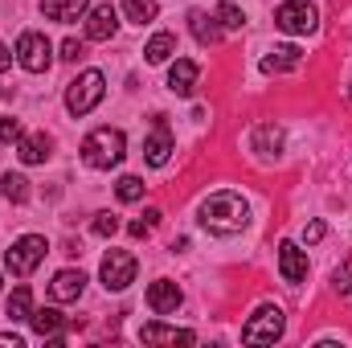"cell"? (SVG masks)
Returning <instances> with one entry per match:
<instances>
[{"instance_id": "1", "label": "cell", "mask_w": 352, "mask_h": 348, "mask_svg": "<svg viewBox=\"0 0 352 348\" xmlns=\"http://www.w3.org/2000/svg\"><path fill=\"white\" fill-rule=\"evenodd\" d=\"M201 230H209L213 238H234L246 230L250 221V205L238 197V193H213L201 201V213H197Z\"/></svg>"}, {"instance_id": "2", "label": "cell", "mask_w": 352, "mask_h": 348, "mask_svg": "<svg viewBox=\"0 0 352 348\" xmlns=\"http://www.w3.org/2000/svg\"><path fill=\"white\" fill-rule=\"evenodd\" d=\"M127 156V140H123V131H115V127H94L87 140H82V164L87 168H115L119 160Z\"/></svg>"}, {"instance_id": "3", "label": "cell", "mask_w": 352, "mask_h": 348, "mask_svg": "<svg viewBox=\"0 0 352 348\" xmlns=\"http://www.w3.org/2000/svg\"><path fill=\"white\" fill-rule=\"evenodd\" d=\"M102 90H107L102 70H82V74L66 87V111H70V115H90V111L102 102Z\"/></svg>"}, {"instance_id": "4", "label": "cell", "mask_w": 352, "mask_h": 348, "mask_svg": "<svg viewBox=\"0 0 352 348\" xmlns=\"http://www.w3.org/2000/svg\"><path fill=\"white\" fill-rule=\"evenodd\" d=\"M45 250H50V242H45L41 234H25V238H16V242L4 250V266H8L16 279H29V274L41 266Z\"/></svg>"}, {"instance_id": "5", "label": "cell", "mask_w": 352, "mask_h": 348, "mask_svg": "<svg viewBox=\"0 0 352 348\" xmlns=\"http://www.w3.org/2000/svg\"><path fill=\"white\" fill-rule=\"evenodd\" d=\"M16 62H21L29 74H45V70L54 66V45H50V37L37 33V29H25V33L16 37Z\"/></svg>"}, {"instance_id": "6", "label": "cell", "mask_w": 352, "mask_h": 348, "mask_svg": "<svg viewBox=\"0 0 352 348\" xmlns=\"http://www.w3.org/2000/svg\"><path fill=\"white\" fill-rule=\"evenodd\" d=\"M316 25H320V12H316V4H307V0H287V4L274 8V29H283V33H291V37L316 33Z\"/></svg>"}, {"instance_id": "7", "label": "cell", "mask_w": 352, "mask_h": 348, "mask_svg": "<svg viewBox=\"0 0 352 348\" xmlns=\"http://www.w3.org/2000/svg\"><path fill=\"white\" fill-rule=\"evenodd\" d=\"M283 324H287V320H283V307H270V303H266V307H258V312L250 316V324L242 328V340H246V345H274V340L283 336Z\"/></svg>"}, {"instance_id": "8", "label": "cell", "mask_w": 352, "mask_h": 348, "mask_svg": "<svg viewBox=\"0 0 352 348\" xmlns=\"http://www.w3.org/2000/svg\"><path fill=\"white\" fill-rule=\"evenodd\" d=\"M135 270H140V262L131 259L127 250H107V259H102V287L107 291H127L131 283H135Z\"/></svg>"}, {"instance_id": "9", "label": "cell", "mask_w": 352, "mask_h": 348, "mask_svg": "<svg viewBox=\"0 0 352 348\" xmlns=\"http://www.w3.org/2000/svg\"><path fill=\"white\" fill-rule=\"evenodd\" d=\"M168 156H173V131H168L164 115H156V127H152V135H148V144H144V160H148L152 168H164Z\"/></svg>"}, {"instance_id": "10", "label": "cell", "mask_w": 352, "mask_h": 348, "mask_svg": "<svg viewBox=\"0 0 352 348\" xmlns=\"http://www.w3.org/2000/svg\"><path fill=\"white\" fill-rule=\"evenodd\" d=\"M278 274L287 283H303L307 279V250H299L295 242H283L278 246Z\"/></svg>"}, {"instance_id": "11", "label": "cell", "mask_w": 352, "mask_h": 348, "mask_svg": "<svg viewBox=\"0 0 352 348\" xmlns=\"http://www.w3.org/2000/svg\"><path fill=\"white\" fill-rule=\"evenodd\" d=\"M180 287L176 283H168V279H160V283H152L148 287V307L156 312V316H173L176 307H180Z\"/></svg>"}, {"instance_id": "12", "label": "cell", "mask_w": 352, "mask_h": 348, "mask_svg": "<svg viewBox=\"0 0 352 348\" xmlns=\"http://www.w3.org/2000/svg\"><path fill=\"white\" fill-rule=\"evenodd\" d=\"M82 291H87V274H82V270H58L54 283H50V295H54L58 303H70V299H78Z\"/></svg>"}, {"instance_id": "13", "label": "cell", "mask_w": 352, "mask_h": 348, "mask_svg": "<svg viewBox=\"0 0 352 348\" xmlns=\"http://www.w3.org/2000/svg\"><path fill=\"white\" fill-rule=\"evenodd\" d=\"M115 29H119V17H115V8H111V4L90 8V21H87V37H90V41H111V37H115Z\"/></svg>"}, {"instance_id": "14", "label": "cell", "mask_w": 352, "mask_h": 348, "mask_svg": "<svg viewBox=\"0 0 352 348\" xmlns=\"http://www.w3.org/2000/svg\"><path fill=\"white\" fill-rule=\"evenodd\" d=\"M140 340L144 345H192L197 332H188V328H164V324H144Z\"/></svg>"}, {"instance_id": "15", "label": "cell", "mask_w": 352, "mask_h": 348, "mask_svg": "<svg viewBox=\"0 0 352 348\" xmlns=\"http://www.w3.org/2000/svg\"><path fill=\"white\" fill-rule=\"evenodd\" d=\"M29 324H33V332H37V336H45V340L62 345V328H66V316H62V312L41 307V312H33V316H29Z\"/></svg>"}, {"instance_id": "16", "label": "cell", "mask_w": 352, "mask_h": 348, "mask_svg": "<svg viewBox=\"0 0 352 348\" xmlns=\"http://www.w3.org/2000/svg\"><path fill=\"white\" fill-rule=\"evenodd\" d=\"M188 29H192V37L201 41V45H217L221 41V25H217V17H209V12H201V8H192L188 12Z\"/></svg>"}, {"instance_id": "17", "label": "cell", "mask_w": 352, "mask_h": 348, "mask_svg": "<svg viewBox=\"0 0 352 348\" xmlns=\"http://www.w3.org/2000/svg\"><path fill=\"white\" fill-rule=\"evenodd\" d=\"M87 8H90V0H41V12L50 21H62V25H74Z\"/></svg>"}, {"instance_id": "18", "label": "cell", "mask_w": 352, "mask_h": 348, "mask_svg": "<svg viewBox=\"0 0 352 348\" xmlns=\"http://www.w3.org/2000/svg\"><path fill=\"white\" fill-rule=\"evenodd\" d=\"M303 62V50L299 45H278V50H270L263 58V70L266 74H287V70H295Z\"/></svg>"}, {"instance_id": "19", "label": "cell", "mask_w": 352, "mask_h": 348, "mask_svg": "<svg viewBox=\"0 0 352 348\" xmlns=\"http://www.w3.org/2000/svg\"><path fill=\"white\" fill-rule=\"evenodd\" d=\"M16 156H21V164H45V156H50V135H45V131L21 135V140H16Z\"/></svg>"}, {"instance_id": "20", "label": "cell", "mask_w": 352, "mask_h": 348, "mask_svg": "<svg viewBox=\"0 0 352 348\" xmlns=\"http://www.w3.org/2000/svg\"><path fill=\"white\" fill-rule=\"evenodd\" d=\"M197 78H201V66L188 62V58H180L173 70H168V90H173V94H192Z\"/></svg>"}, {"instance_id": "21", "label": "cell", "mask_w": 352, "mask_h": 348, "mask_svg": "<svg viewBox=\"0 0 352 348\" xmlns=\"http://www.w3.org/2000/svg\"><path fill=\"white\" fill-rule=\"evenodd\" d=\"M173 54H176V37H173V33H156V37H152V41L144 45V58H148L152 66H160V62H168Z\"/></svg>"}, {"instance_id": "22", "label": "cell", "mask_w": 352, "mask_h": 348, "mask_svg": "<svg viewBox=\"0 0 352 348\" xmlns=\"http://www.w3.org/2000/svg\"><path fill=\"white\" fill-rule=\"evenodd\" d=\"M278 148H283V131H278L274 123H263V127L254 131V152H258V156H274Z\"/></svg>"}, {"instance_id": "23", "label": "cell", "mask_w": 352, "mask_h": 348, "mask_svg": "<svg viewBox=\"0 0 352 348\" xmlns=\"http://www.w3.org/2000/svg\"><path fill=\"white\" fill-rule=\"evenodd\" d=\"M29 316H33V295H29V287H16L8 295V320L16 324V320H29Z\"/></svg>"}, {"instance_id": "24", "label": "cell", "mask_w": 352, "mask_h": 348, "mask_svg": "<svg viewBox=\"0 0 352 348\" xmlns=\"http://www.w3.org/2000/svg\"><path fill=\"white\" fill-rule=\"evenodd\" d=\"M123 12H127V21H135V25H148V21H156L160 4H156V0H123Z\"/></svg>"}, {"instance_id": "25", "label": "cell", "mask_w": 352, "mask_h": 348, "mask_svg": "<svg viewBox=\"0 0 352 348\" xmlns=\"http://www.w3.org/2000/svg\"><path fill=\"white\" fill-rule=\"evenodd\" d=\"M0 188H4V201H12V205H25V201H29V180H25V176L4 173Z\"/></svg>"}, {"instance_id": "26", "label": "cell", "mask_w": 352, "mask_h": 348, "mask_svg": "<svg viewBox=\"0 0 352 348\" xmlns=\"http://www.w3.org/2000/svg\"><path fill=\"white\" fill-rule=\"evenodd\" d=\"M213 17H217V25H221V29H242V25H246V12H242L238 4H230V0H226V4H217V12H213Z\"/></svg>"}, {"instance_id": "27", "label": "cell", "mask_w": 352, "mask_h": 348, "mask_svg": "<svg viewBox=\"0 0 352 348\" xmlns=\"http://www.w3.org/2000/svg\"><path fill=\"white\" fill-rule=\"evenodd\" d=\"M115 193H119V201H140L144 197V180L140 176H119V184H115Z\"/></svg>"}, {"instance_id": "28", "label": "cell", "mask_w": 352, "mask_h": 348, "mask_svg": "<svg viewBox=\"0 0 352 348\" xmlns=\"http://www.w3.org/2000/svg\"><path fill=\"white\" fill-rule=\"evenodd\" d=\"M156 226H160V209H148V213H144V217H135L127 230H131V238H148Z\"/></svg>"}, {"instance_id": "29", "label": "cell", "mask_w": 352, "mask_h": 348, "mask_svg": "<svg viewBox=\"0 0 352 348\" xmlns=\"http://www.w3.org/2000/svg\"><path fill=\"white\" fill-rule=\"evenodd\" d=\"M90 230H94L98 238H115V234H119V217H115V213H94Z\"/></svg>"}, {"instance_id": "30", "label": "cell", "mask_w": 352, "mask_h": 348, "mask_svg": "<svg viewBox=\"0 0 352 348\" xmlns=\"http://www.w3.org/2000/svg\"><path fill=\"white\" fill-rule=\"evenodd\" d=\"M332 287H336V295H349V291H352V259H344V266H336Z\"/></svg>"}, {"instance_id": "31", "label": "cell", "mask_w": 352, "mask_h": 348, "mask_svg": "<svg viewBox=\"0 0 352 348\" xmlns=\"http://www.w3.org/2000/svg\"><path fill=\"white\" fill-rule=\"evenodd\" d=\"M21 135V119H0V144H16Z\"/></svg>"}, {"instance_id": "32", "label": "cell", "mask_w": 352, "mask_h": 348, "mask_svg": "<svg viewBox=\"0 0 352 348\" xmlns=\"http://www.w3.org/2000/svg\"><path fill=\"white\" fill-rule=\"evenodd\" d=\"M82 54H87V50H82V41H74V37H66V41H62V58H66V62H78Z\"/></svg>"}, {"instance_id": "33", "label": "cell", "mask_w": 352, "mask_h": 348, "mask_svg": "<svg viewBox=\"0 0 352 348\" xmlns=\"http://www.w3.org/2000/svg\"><path fill=\"white\" fill-rule=\"evenodd\" d=\"M324 234H328V226H324V221H311V226L303 230V238H307V242H320Z\"/></svg>"}, {"instance_id": "34", "label": "cell", "mask_w": 352, "mask_h": 348, "mask_svg": "<svg viewBox=\"0 0 352 348\" xmlns=\"http://www.w3.org/2000/svg\"><path fill=\"white\" fill-rule=\"evenodd\" d=\"M25 340L16 336V332H0V348H21Z\"/></svg>"}, {"instance_id": "35", "label": "cell", "mask_w": 352, "mask_h": 348, "mask_svg": "<svg viewBox=\"0 0 352 348\" xmlns=\"http://www.w3.org/2000/svg\"><path fill=\"white\" fill-rule=\"evenodd\" d=\"M8 66H12V54H8V45H4V41H0V74H4V70H8Z\"/></svg>"}, {"instance_id": "36", "label": "cell", "mask_w": 352, "mask_h": 348, "mask_svg": "<svg viewBox=\"0 0 352 348\" xmlns=\"http://www.w3.org/2000/svg\"><path fill=\"white\" fill-rule=\"evenodd\" d=\"M349 98H352V87H349Z\"/></svg>"}]
</instances>
